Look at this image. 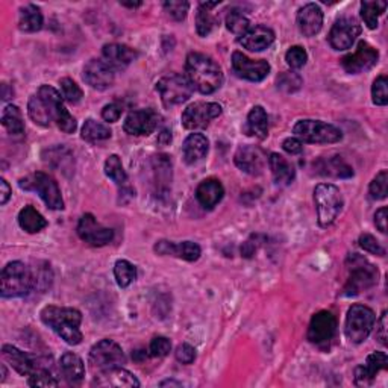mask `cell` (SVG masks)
<instances>
[{"mask_svg": "<svg viewBox=\"0 0 388 388\" xmlns=\"http://www.w3.org/2000/svg\"><path fill=\"white\" fill-rule=\"evenodd\" d=\"M19 185L20 188L26 191L37 193L43 199L44 204H46L50 209H55V211L64 209V199L58 187V182L47 173L35 172L29 176H26V178L20 179Z\"/></svg>", "mask_w": 388, "mask_h": 388, "instance_id": "cell-6", "label": "cell"}, {"mask_svg": "<svg viewBox=\"0 0 388 388\" xmlns=\"http://www.w3.org/2000/svg\"><path fill=\"white\" fill-rule=\"evenodd\" d=\"M223 196H225L223 185L218 179L214 178L202 181L196 188V199L199 204L207 209H213L216 205H218V202L223 199Z\"/></svg>", "mask_w": 388, "mask_h": 388, "instance_id": "cell-28", "label": "cell"}, {"mask_svg": "<svg viewBox=\"0 0 388 388\" xmlns=\"http://www.w3.org/2000/svg\"><path fill=\"white\" fill-rule=\"evenodd\" d=\"M2 355L6 363L22 376H31L33 372H37L38 368L46 367L40 363V359L33 358L32 355L26 354V352L13 345H5L2 348Z\"/></svg>", "mask_w": 388, "mask_h": 388, "instance_id": "cell-20", "label": "cell"}, {"mask_svg": "<svg viewBox=\"0 0 388 388\" xmlns=\"http://www.w3.org/2000/svg\"><path fill=\"white\" fill-rule=\"evenodd\" d=\"M172 341L167 337H155L149 345V355L154 358H164L170 354Z\"/></svg>", "mask_w": 388, "mask_h": 388, "instance_id": "cell-52", "label": "cell"}, {"mask_svg": "<svg viewBox=\"0 0 388 388\" xmlns=\"http://www.w3.org/2000/svg\"><path fill=\"white\" fill-rule=\"evenodd\" d=\"M297 28L305 37H314L323 26V11L317 3H308L297 13Z\"/></svg>", "mask_w": 388, "mask_h": 388, "instance_id": "cell-25", "label": "cell"}, {"mask_svg": "<svg viewBox=\"0 0 388 388\" xmlns=\"http://www.w3.org/2000/svg\"><path fill=\"white\" fill-rule=\"evenodd\" d=\"M164 6V11L167 13V15L170 17V19H173L174 22H182L185 20V17H187L188 14V10H190V3L188 2H164L163 3Z\"/></svg>", "mask_w": 388, "mask_h": 388, "instance_id": "cell-50", "label": "cell"}, {"mask_svg": "<svg viewBox=\"0 0 388 388\" xmlns=\"http://www.w3.org/2000/svg\"><path fill=\"white\" fill-rule=\"evenodd\" d=\"M226 28L231 31L237 37H243V35L251 31V22L243 13L240 11H231L226 17Z\"/></svg>", "mask_w": 388, "mask_h": 388, "instance_id": "cell-44", "label": "cell"}, {"mask_svg": "<svg viewBox=\"0 0 388 388\" xmlns=\"http://www.w3.org/2000/svg\"><path fill=\"white\" fill-rule=\"evenodd\" d=\"M238 41H240L244 49L251 52H261L271 46L273 41H275V32L267 28V26H255Z\"/></svg>", "mask_w": 388, "mask_h": 388, "instance_id": "cell-27", "label": "cell"}, {"mask_svg": "<svg viewBox=\"0 0 388 388\" xmlns=\"http://www.w3.org/2000/svg\"><path fill=\"white\" fill-rule=\"evenodd\" d=\"M81 135L85 141L96 143V141L108 140L111 137V129L108 126H105L103 123H99V121H96L93 119H88L84 123Z\"/></svg>", "mask_w": 388, "mask_h": 388, "instance_id": "cell-40", "label": "cell"}, {"mask_svg": "<svg viewBox=\"0 0 388 388\" xmlns=\"http://www.w3.org/2000/svg\"><path fill=\"white\" fill-rule=\"evenodd\" d=\"M372 100L378 107H385L388 103V81L387 76H379L372 85Z\"/></svg>", "mask_w": 388, "mask_h": 388, "instance_id": "cell-49", "label": "cell"}, {"mask_svg": "<svg viewBox=\"0 0 388 388\" xmlns=\"http://www.w3.org/2000/svg\"><path fill=\"white\" fill-rule=\"evenodd\" d=\"M388 367V357L385 352H373L366 359L363 366L355 368V384L358 387L372 385L375 376Z\"/></svg>", "mask_w": 388, "mask_h": 388, "instance_id": "cell-23", "label": "cell"}, {"mask_svg": "<svg viewBox=\"0 0 388 388\" xmlns=\"http://www.w3.org/2000/svg\"><path fill=\"white\" fill-rule=\"evenodd\" d=\"M35 288L33 271L22 261L6 264L0 275V294L5 299L23 297Z\"/></svg>", "mask_w": 388, "mask_h": 388, "instance_id": "cell-3", "label": "cell"}, {"mask_svg": "<svg viewBox=\"0 0 388 388\" xmlns=\"http://www.w3.org/2000/svg\"><path fill=\"white\" fill-rule=\"evenodd\" d=\"M102 57L105 63L116 72V70L126 68L132 61L137 58V52L132 47L126 46V44L111 43V44H105L103 46Z\"/></svg>", "mask_w": 388, "mask_h": 388, "instance_id": "cell-24", "label": "cell"}, {"mask_svg": "<svg viewBox=\"0 0 388 388\" xmlns=\"http://www.w3.org/2000/svg\"><path fill=\"white\" fill-rule=\"evenodd\" d=\"M220 2H202L197 8L196 14V31L200 37H207L214 29L216 17L213 14V8L218 6Z\"/></svg>", "mask_w": 388, "mask_h": 388, "instance_id": "cell-37", "label": "cell"}, {"mask_svg": "<svg viewBox=\"0 0 388 388\" xmlns=\"http://www.w3.org/2000/svg\"><path fill=\"white\" fill-rule=\"evenodd\" d=\"M361 33V26L355 19H350V17H341L337 22L334 23L331 28V32L328 35L329 44L332 49L335 50H348Z\"/></svg>", "mask_w": 388, "mask_h": 388, "instance_id": "cell-16", "label": "cell"}, {"mask_svg": "<svg viewBox=\"0 0 388 388\" xmlns=\"http://www.w3.org/2000/svg\"><path fill=\"white\" fill-rule=\"evenodd\" d=\"M44 17L37 5L22 6L19 11V28L23 32H37L43 28Z\"/></svg>", "mask_w": 388, "mask_h": 388, "instance_id": "cell-34", "label": "cell"}, {"mask_svg": "<svg viewBox=\"0 0 388 388\" xmlns=\"http://www.w3.org/2000/svg\"><path fill=\"white\" fill-rule=\"evenodd\" d=\"M282 149H284V151L290 155H299L304 151V143L296 137H290V138L284 140V143H282Z\"/></svg>", "mask_w": 388, "mask_h": 388, "instance_id": "cell-56", "label": "cell"}, {"mask_svg": "<svg viewBox=\"0 0 388 388\" xmlns=\"http://www.w3.org/2000/svg\"><path fill=\"white\" fill-rule=\"evenodd\" d=\"M258 237L260 235H252L248 241H246L243 246H241V255L244 258H252L255 252H257L258 249Z\"/></svg>", "mask_w": 388, "mask_h": 388, "instance_id": "cell-57", "label": "cell"}, {"mask_svg": "<svg viewBox=\"0 0 388 388\" xmlns=\"http://www.w3.org/2000/svg\"><path fill=\"white\" fill-rule=\"evenodd\" d=\"M314 204L317 208V220L322 227L331 226L343 209L341 191L334 184H319L314 188Z\"/></svg>", "mask_w": 388, "mask_h": 388, "instance_id": "cell-5", "label": "cell"}, {"mask_svg": "<svg viewBox=\"0 0 388 388\" xmlns=\"http://www.w3.org/2000/svg\"><path fill=\"white\" fill-rule=\"evenodd\" d=\"M387 10L385 2H361V17L368 29L378 28V20Z\"/></svg>", "mask_w": 388, "mask_h": 388, "instance_id": "cell-41", "label": "cell"}, {"mask_svg": "<svg viewBox=\"0 0 388 388\" xmlns=\"http://www.w3.org/2000/svg\"><path fill=\"white\" fill-rule=\"evenodd\" d=\"M126 363L125 352L120 348L119 343L114 340L105 338L90 349V355H88V364L97 373L107 372V370L123 367Z\"/></svg>", "mask_w": 388, "mask_h": 388, "instance_id": "cell-9", "label": "cell"}, {"mask_svg": "<svg viewBox=\"0 0 388 388\" xmlns=\"http://www.w3.org/2000/svg\"><path fill=\"white\" fill-rule=\"evenodd\" d=\"M346 266L349 270V278L345 288H343L345 296H358L378 284L379 270L361 255H349Z\"/></svg>", "mask_w": 388, "mask_h": 388, "instance_id": "cell-4", "label": "cell"}, {"mask_svg": "<svg viewBox=\"0 0 388 388\" xmlns=\"http://www.w3.org/2000/svg\"><path fill=\"white\" fill-rule=\"evenodd\" d=\"M232 68L238 77L251 82H261L270 73V64L266 59H251L241 52L232 54Z\"/></svg>", "mask_w": 388, "mask_h": 388, "instance_id": "cell-15", "label": "cell"}, {"mask_svg": "<svg viewBox=\"0 0 388 388\" xmlns=\"http://www.w3.org/2000/svg\"><path fill=\"white\" fill-rule=\"evenodd\" d=\"M314 167L317 169V173L323 176H332V178H350V176H354L352 167L343 161L340 156L322 158Z\"/></svg>", "mask_w": 388, "mask_h": 388, "instance_id": "cell-33", "label": "cell"}, {"mask_svg": "<svg viewBox=\"0 0 388 388\" xmlns=\"http://www.w3.org/2000/svg\"><path fill=\"white\" fill-rule=\"evenodd\" d=\"M379 61V52L366 41H359L358 47L352 54L343 57L341 66L350 75H359L373 68Z\"/></svg>", "mask_w": 388, "mask_h": 388, "instance_id": "cell-14", "label": "cell"}, {"mask_svg": "<svg viewBox=\"0 0 388 388\" xmlns=\"http://www.w3.org/2000/svg\"><path fill=\"white\" fill-rule=\"evenodd\" d=\"M103 169H105V174H107L112 182H116L117 185H123L126 182L128 176H126L125 169H123L120 156H117V155L108 156L107 161H105Z\"/></svg>", "mask_w": 388, "mask_h": 388, "instance_id": "cell-43", "label": "cell"}, {"mask_svg": "<svg viewBox=\"0 0 388 388\" xmlns=\"http://www.w3.org/2000/svg\"><path fill=\"white\" fill-rule=\"evenodd\" d=\"M285 61H287V64L291 67V68H302L305 64H306V61H308V54H306V50L301 46H293V47H290L287 50V54H285Z\"/></svg>", "mask_w": 388, "mask_h": 388, "instance_id": "cell-51", "label": "cell"}, {"mask_svg": "<svg viewBox=\"0 0 388 388\" xmlns=\"http://www.w3.org/2000/svg\"><path fill=\"white\" fill-rule=\"evenodd\" d=\"M222 114V107L216 102H194L184 110L181 121L188 130L204 129Z\"/></svg>", "mask_w": 388, "mask_h": 388, "instance_id": "cell-12", "label": "cell"}, {"mask_svg": "<svg viewBox=\"0 0 388 388\" xmlns=\"http://www.w3.org/2000/svg\"><path fill=\"white\" fill-rule=\"evenodd\" d=\"M2 375H3V376H2V379H0V381L3 382V381H5V378H6V368H5V366H2Z\"/></svg>", "mask_w": 388, "mask_h": 388, "instance_id": "cell-64", "label": "cell"}, {"mask_svg": "<svg viewBox=\"0 0 388 388\" xmlns=\"http://www.w3.org/2000/svg\"><path fill=\"white\" fill-rule=\"evenodd\" d=\"M165 385H176V387H181V382H174V381H164V382H161V387H165Z\"/></svg>", "mask_w": 388, "mask_h": 388, "instance_id": "cell-63", "label": "cell"}, {"mask_svg": "<svg viewBox=\"0 0 388 388\" xmlns=\"http://www.w3.org/2000/svg\"><path fill=\"white\" fill-rule=\"evenodd\" d=\"M158 123H160V116L154 110H135L128 114L123 129L129 135L144 137L154 134Z\"/></svg>", "mask_w": 388, "mask_h": 388, "instance_id": "cell-18", "label": "cell"}, {"mask_svg": "<svg viewBox=\"0 0 388 388\" xmlns=\"http://www.w3.org/2000/svg\"><path fill=\"white\" fill-rule=\"evenodd\" d=\"M19 225L28 234L41 232L44 227H47V220L38 213L33 207H24L19 213Z\"/></svg>", "mask_w": 388, "mask_h": 388, "instance_id": "cell-35", "label": "cell"}, {"mask_svg": "<svg viewBox=\"0 0 388 388\" xmlns=\"http://www.w3.org/2000/svg\"><path fill=\"white\" fill-rule=\"evenodd\" d=\"M59 85H61V94H63L64 99L68 102V103H72V105H76L82 100V97H84V93L81 90V87H79L73 79H70V77H63L59 81Z\"/></svg>", "mask_w": 388, "mask_h": 388, "instance_id": "cell-47", "label": "cell"}, {"mask_svg": "<svg viewBox=\"0 0 388 388\" xmlns=\"http://www.w3.org/2000/svg\"><path fill=\"white\" fill-rule=\"evenodd\" d=\"M387 218H388V208L387 207L379 208L375 214V225L382 234L387 232Z\"/></svg>", "mask_w": 388, "mask_h": 388, "instance_id": "cell-59", "label": "cell"}, {"mask_svg": "<svg viewBox=\"0 0 388 388\" xmlns=\"http://www.w3.org/2000/svg\"><path fill=\"white\" fill-rule=\"evenodd\" d=\"M376 322V315L372 308L366 305H352L346 315L345 322V334L350 343L361 345L372 334Z\"/></svg>", "mask_w": 388, "mask_h": 388, "instance_id": "cell-8", "label": "cell"}, {"mask_svg": "<svg viewBox=\"0 0 388 388\" xmlns=\"http://www.w3.org/2000/svg\"><path fill=\"white\" fill-rule=\"evenodd\" d=\"M193 90L194 88L187 76L178 73L164 76L156 82V91L160 93L165 108H172L176 107V105L185 103L191 97Z\"/></svg>", "mask_w": 388, "mask_h": 388, "instance_id": "cell-10", "label": "cell"}, {"mask_svg": "<svg viewBox=\"0 0 388 388\" xmlns=\"http://www.w3.org/2000/svg\"><path fill=\"white\" fill-rule=\"evenodd\" d=\"M0 188H2V191H0V204L2 205H6V202L10 200L11 197V187H10V184H8L5 179L0 181Z\"/></svg>", "mask_w": 388, "mask_h": 388, "instance_id": "cell-60", "label": "cell"}, {"mask_svg": "<svg viewBox=\"0 0 388 388\" xmlns=\"http://www.w3.org/2000/svg\"><path fill=\"white\" fill-rule=\"evenodd\" d=\"M132 358H134V361H137V363H143L144 359H147L146 350H135L134 354H132Z\"/></svg>", "mask_w": 388, "mask_h": 388, "instance_id": "cell-61", "label": "cell"}, {"mask_svg": "<svg viewBox=\"0 0 388 388\" xmlns=\"http://www.w3.org/2000/svg\"><path fill=\"white\" fill-rule=\"evenodd\" d=\"M358 244H359L361 249L368 252V253H372V255H378V257H384V255H385V249L382 248L381 244H379L376 238L373 235H370V234L361 235L359 240H358Z\"/></svg>", "mask_w": 388, "mask_h": 388, "instance_id": "cell-53", "label": "cell"}, {"mask_svg": "<svg viewBox=\"0 0 388 388\" xmlns=\"http://www.w3.org/2000/svg\"><path fill=\"white\" fill-rule=\"evenodd\" d=\"M234 163L241 172L252 176H258L262 173L267 158L264 156L262 151L258 147L241 146L234 156Z\"/></svg>", "mask_w": 388, "mask_h": 388, "instance_id": "cell-21", "label": "cell"}, {"mask_svg": "<svg viewBox=\"0 0 388 388\" xmlns=\"http://www.w3.org/2000/svg\"><path fill=\"white\" fill-rule=\"evenodd\" d=\"M28 385L47 388V387H58L59 382L57 381V378L49 372L47 367H41L37 370V372H33L31 376H28Z\"/></svg>", "mask_w": 388, "mask_h": 388, "instance_id": "cell-48", "label": "cell"}, {"mask_svg": "<svg viewBox=\"0 0 388 388\" xmlns=\"http://www.w3.org/2000/svg\"><path fill=\"white\" fill-rule=\"evenodd\" d=\"M120 5L128 6V8H138V6H141V2H120Z\"/></svg>", "mask_w": 388, "mask_h": 388, "instance_id": "cell-62", "label": "cell"}, {"mask_svg": "<svg viewBox=\"0 0 388 388\" xmlns=\"http://www.w3.org/2000/svg\"><path fill=\"white\" fill-rule=\"evenodd\" d=\"M114 276H116L119 287L128 288L137 278V269L132 262L126 260H119L114 264Z\"/></svg>", "mask_w": 388, "mask_h": 388, "instance_id": "cell-42", "label": "cell"}, {"mask_svg": "<svg viewBox=\"0 0 388 388\" xmlns=\"http://www.w3.org/2000/svg\"><path fill=\"white\" fill-rule=\"evenodd\" d=\"M28 114H29V117L35 123V125L43 126V128L50 126V123H52L50 112L46 107V103H44V100L41 99L38 94H33L29 99Z\"/></svg>", "mask_w": 388, "mask_h": 388, "instance_id": "cell-39", "label": "cell"}, {"mask_svg": "<svg viewBox=\"0 0 388 388\" xmlns=\"http://www.w3.org/2000/svg\"><path fill=\"white\" fill-rule=\"evenodd\" d=\"M61 375L64 376L68 385H81L85 378L84 361L73 352H66L59 359Z\"/></svg>", "mask_w": 388, "mask_h": 388, "instance_id": "cell-29", "label": "cell"}, {"mask_svg": "<svg viewBox=\"0 0 388 388\" xmlns=\"http://www.w3.org/2000/svg\"><path fill=\"white\" fill-rule=\"evenodd\" d=\"M337 317L331 311H319L313 315V319L308 326L306 337L314 345H324L334 338V335L337 334Z\"/></svg>", "mask_w": 388, "mask_h": 388, "instance_id": "cell-17", "label": "cell"}, {"mask_svg": "<svg viewBox=\"0 0 388 388\" xmlns=\"http://www.w3.org/2000/svg\"><path fill=\"white\" fill-rule=\"evenodd\" d=\"M152 169L158 193H167L172 184V160L169 155H155L152 158Z\"/></svg>", "mask_w": 388, "mask_h": 388, "instance_id": "cell-31", "label": "cell"}, {"mask_svg": "<svg viewBox=\"0 0 388 388\" xmlns=\"http://www.w3.org/2000/svg\"><path fill=\"white\" fill-rule=\"evenodd\" d=\"M209 141L204 134H190L182 144L184 161L188 165L200 163L208 155Z\"/></svg>", "mask_w": 388, "mask_h": 388, "instance_id": "cell-26", "label": "cell"}, {"mask_svg": "<svg viewBox=\"0 0 388 388\" xmlns=\"http://www.w3.org/2000/svg\"><path fill=\"white\" fill-rule=\"evenodd\" d=\"M37 94L44 100V103H46L52 121H55L57 126L63 132H66V134H73L77 128V123L72 114L64 107L63 97H61V94L55 88L50 85H41Z\"/></svg>", "mask_w": 388, "mask_h": 388, "instance_id": "cell-11", "label": "cell"}, {"mask_svg": "<svg viewBox=\"0 0 388 388\" xmlns=\"http://www.w3.org/2000/svg\"><path fill=\"white\" fill-rule=\"evenodd\" d=\"M368 194H370V199H373V200H384L387 197V194H388V172L387 170L379 172L373 178V181L370 182Z\"/></svg>", "mask_w": 388, "mask_h": 388, "instance_id": "cell-45", "label": "cell"}, {"mask_svg": "<svg viewBox=\"0 0 388 388\" xmlns=\"http://www.w3.org/2000/svg\"><path fill=\"white\" fill-rule=\"evenodd\" d=\"M121 112H123V108L120 107V105L116 103V102H112V103H108L107 107H103L102 117H103L105 121L116 123V121L120 120Z\"/></svg>", "mask_w": 388, "mask_h": 388, "instance_id": "cell-55", "label": "cell"}, {"mask_svg": "<svg viewBox=\"0 0 388 388\" xmlns=\"http://www.w3.org/2000/svg\"><path fill=\"white\" fill-rule=\"evenodd\" d=\"M269 167L273 174V179L276 184L281 185H288L294 181L296 178V170L284 156L279 154H270L269 156Z\"/></svg>", "mask_w": 388, "mask_h": 388, "instance_id": "cell-32", "label": "cell"}, {"mask_svg": "<svg viewBox=\"0 0 388 388\" xmlns=\"http://www.w3.org/2000/svg\"><path fill=\"white\" fill-rule=\"evenodd\" d=\"M293 132L296 138L311 144H332L343 138V132L337 126L322 120H299Z\"/></svg>", "mask_w": 388, "mask_h": 388, "instance_id": "cell-7", "label": "cell"}, {"mask_svg": "<svg viewBox=\"0 0 388 388\" xmlns=\"http://www.w3.org/2000/svg\"><path fill=\"white\" fill-rule=\"evenodd\" d=\"M82 77L88 85L94 88V90L103 91L114 84L116 75H114V70L107 63H105L103 59L94 58V59L88 61V63L85 64Z\"/></svg>", "mask_w": 388, "mask_h": 388, "instance_id": "cell-19", "label": "cell"}, {"mask_svg": "<svg viewBox=\"0 0 388 388\" xmlns=\"http://www.w3.org/2000/svg\"><path fill=\"white\" fill-rule=\"evenodd\" d=\"M76 231L82 241H85L90 246H94V248H102V246H107L112 241V238H114L112 229L100 225L96 220V217L90 213L84 214L81 218H79Z\"/></svg>", "mask_w": 388, "mask_h": 388, "instance_id": "cell-13", "label": "cell"}, {"mask_svg": "<svg viewBox=\"0 0 388 388\" xmlns=\"http://www.w3.org/2000/svg\"><path fill=\"white\" fill-rule=\"evenodd\" d=\"M155 252L163 257H176L188 262H194L200 258L202 249L197 243L182 241L173 243L167 240H160L155 244Z\"/></svg>", "mask_w": 388, "mask_h": 388, "instance_id": "cell-22", "label": "cell"}, {"mask_svg": "<svg viewBox=\"0 0 388 388\" xmlns=\"http://www.w3.org/2000/svg\"><path fill=\"white\" fill-rule=\"evenodd\" d=\"M187 79L193 88L202 94H213L223 84V72L213 58L199 52H191L185 63Z\"/></svg>", "mask_w": 388, "mask_h": 388, "instance_id": "cell-2", "label": "cell"}, {"mask_svg": "<svg viewBox=\"0 0 388 388\" xmlns=\"http://www.w3.org/2000/svg\"><path fill=\"white\" fill-rule=\"evenodd\" d=\"M276 85L279 90L284 93H296L301 90V87L304 85V79L301 77V75L294 72H284L278 76Z\"/></svg>", "mask_w": 388, "mask_h": 388, "instance_id": "cell-46", "label": "cell"}, {"mask_svg": "<svg viewBox=\"0 0 388 388\" xmlns=\"http://www.w3.org/2000/svg\"><path fill=\"white\" fill-rule=\"evenodd\" d=\"M174 357L181 364H185V366L193 364L194 359H196V349L187 345V343H182V345H179L178 349H176Z\"/></svg>", "mask_w": 388, "mask_h": 388, "instance_id": "cell-54", "label": "cell"}, {"mask_svg": "<svg viewBox=\"0 0 388 388\" xmlns=\"http://www.w3.org/2000/svg\"><path fill=\"white\" fill-rule=\"evenodd\" d=\"M97 385L102 387H117V388H134L140 387V381L128 370L116 367L99 373V379H96Z\"/></svg>", "mask_w": 388, "mask_h": 388, "instance_id": "cell-30", "label": "cell"}, {"mask_svg": "<svg viewBox=\"0 0 388 388\" xmlns=\"http://www.w3.org/2000/svg\"><path fill=\"white\" fill-rule=\"evenodd\" d=\"M40 315L43 323L49 326L57 335H59L67 345H81L84 335L81 329H79V326L82 323V314L81 311L76 310V308L49 305L43 308Z\"/></svg>", "mask_w": 388, "mask_h": 388, "instance_id": "cell-1", "label": "cell"}, {"mask_svg": "<svg viewBox=\"0 0 388 388\" xmlns=\"http://www.w3.org/2000/svg\"><path fill=\"white\" fill-rule=\"evenodd\" d=\"M376 338L378 341L381 343L382 346L387 345V311L382 313L381 319L378 322V328H376Z\"/></svg>", "mask_w": 388, "mask_h": 388, "instance_id": "cell-58", "label": "cell"}, {"mask_svg": "<svg viewBox=\"0 0 388 388\" xmlns=\"http://www.w3.org/2000/svg\"><path fill=\"white\" fill-rule=\"evenodd\" d=\"M248 132L260 140L267 138L269 135V117L267 112L260 105L253 107L248 116Z\"/></svg>", "mask_w": 388, "mask_h": 388, "instance_id": "cell-36", "label": "cell"}, {"mask_svg": "<svg viewBox=\"0 0 388 388\" xmlns=\"http://www.w3.org/2000/svg\"><path fill=\"white\" fill-rule=\"evenodd\" d=\"M2 125L13 137L24 135V123L19 107H15V105H6L2 111Z\"/></svg>", "mask_w": 388, "mask_h": 388, "instance_id": "cell-38", "label": "cell"}]
</instances>
